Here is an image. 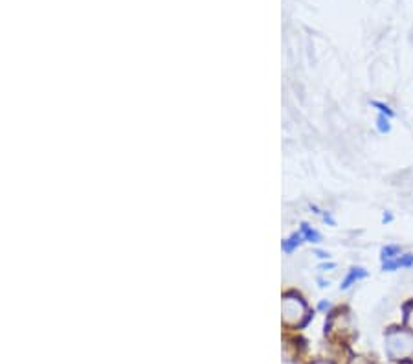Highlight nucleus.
Here are the masks:
<instances>
[{
  "label": "nucleus",
  "instance_id": "8",
  "mask_svg": "<svg viewBox=\"0 0 413 364\" xmlns=\"http://www.w3.org/2000/svg\"><path fill=\"white\" fill-rule=\"evenodd\" d=\"M373 105H375V107H378V109H381L382 112H386V114H388V116H393V112H391L390 109L386 107V105H382V103H378V102H373Z\"/></svg>",
  "mask_w": 413,
  "mask_h": 364
},
{
  "label": "nucleus",
  "instance_id": "2",
  "mask_svg": "<svg viewBox=\"0 0 413 364\" xmlns=\"http://www.w3.org/2000/svg\"><path fill=\"white\" fill-rule=\"evenodd\" d=\"M413 265V254H406L404 257H397L395 262L384 263V271H393L399 267H412Z\"/></svg>",
  "mask_w": 413,
  "mask_h": 364
},
{
  "label": "nucleus",
  "instance_id": "7",
  "mask_svg": "<svg viewBox=\"0 0 413 364\" xmlns=\"http://www.w3.org/2000/svg\"><path fill=\"white\" fill-rule=\"evenodd\" d=\"M378 129H381V133L390 131V121L386 120L384 116H378Z\"/></svg>",
  "mask_w": 413,
  "mask_h": 364
},
{
  "label": "nucleus",
  "instance_id": "4",
  "mask_svg": "<svg viewBox=\"0 0 413 364\" xmlns=\"http://www.w3.org/2000/svg\"><path fill=\"white\" fill-rule=\"evenodd\" d=\"M300 243H302V236H300V233H294L292 238L283 241V250L285 253H292V248L297 247Z\"/></svg>",
  "mask_w": 413,
  "mask_h": 364
},
{
  "label": "nucleus",
  "instance_id": "1",
  "mask_svg": "<svg viewBox=\"0 0 413 364\" xmlns=\"http://www.w3.org/2000/svg\"><path fill=\"white\" fill-rule=\"evenodd\" d=\"M386 348L391 359H406L413 353V336L406 332H391L386 336Z\"/></svg>",
  "mask_w": 413,
  "mask_h": 364
},
{
  "label": "nucleus",
  "instance_id": "9",
  "mask_svg": "<svg viewBox=\"0 0 413 364\" xmlns=\"http://www.w3.org/2000/svg\"><path fill=\"white\" fill-rule=\"evenodd\" d=\"M406 320H408V326L413 329V309L412 311H408V317H406Z\"/></svg>",
  "mask_w": 413,
  "mask_h": 364
},
{
  "label": "nucleus",
  "instance_id": "3",
  "mask_svg": "<svg viewBox=\"0 0 413 364\" xmlns=\"http://www.w3.org/2000/svg\"><path fill=\"white\" fill-rule=\"evenodd\" d=\"M364 276H366V271H364V269H353V271H351V274H349L347 278H345L344 284H342V289H347V287H351V284H353V281L360 280V278H364Z\"/></svg>",
  "mask_w": 413,
  "mask_h": 364
},
{
  "label": "nucleus",
  "instance_id": "10",
  "mask_svg": "<svg viewBox=\"0 0 413 364\" xmlns=\"http://www.w3.org/2000/svg\"><path fill=\"white\" fill-rule=\"evenodd\" d=\"M314 364H331V363H323V360H320V363H314Z\"/></svg>",
  "mask_w": 413,
  "mask_h": 364
},
{
  "label": "nucleus",
  "instance_id": "5",
  "mask_svg": "<svg viewBox=\"0 0 413 364\" xmlns=\"http://www.w3.org/2000/svg\"><path fill=\"white\" fill-rule=\"evenodd\" d=\"M302 232H303V236H305L307 239H309V241H320V236H318V233L314 232V230H311V226H309V224L307 223H303L302 224Z\"/></svg>",
  "mask_w": 413,
  "mask_h": 364
},
{
  "label": "nucleus",
  "instance_id": "6",
  "mask_svg": "<svg viewBox=\"0 0 413 364\" xmlns=\"http://www.w3.org/2000/svg\"><path fill=\"white\" fill-rule=\"evenodd\" d=\"M397 253H400L399 247H386L382 248V257H384V260H390V257H395L393 254Z\"/></svg>",
  "mask_w": 413,
  "mask_h": 364
}]
</instances>
